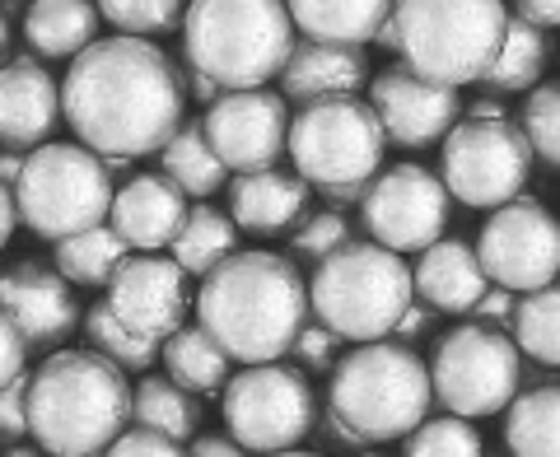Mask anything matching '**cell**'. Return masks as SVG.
<instances>
[{
  "mask_svg": "<svg viewBox=\"0 0 560 457\" xmlns=\"http://www.w3.org/2000/svg\"><path fill=\"white\" fill-rule=\"evenodd\" d=\"M168 253L187 276H210L224 257L238 253V224H234L230 210L201 201V206L187 210V224L178 228V238H173Z\"/></svg>",
  "mask_w": 560,
  "mask_h": 457,
  "instance_id": "30",
  "label": "cell"
},
{
  "mask_svg": "<svg viewBox=\"0 0 560 457\" xmlns=\"http://www.w3.org/2000/svg\"><path fill=\"white\" fill-rule=\"evenodd\" d=\"M57 271L70 280V285H84V290H103L113 285L117 267L131 257V243L117 234V228L103 220L94 228H84V234H70L57 243Z\"/></svg>",
  "mask_w": 560,
  "mask_h": 457,
  "instance_id": "27",
  "label": "cell"
},
{
  "mask_svg": "<svg viewBox=\"0 0 560 457\" xmlns=\"http://www.w3.org/2000/svg\"><path fill=\"white\" fill-rule=\"evenodd\" d=\"M308 183L300 173L280 168H257V173H234L230 178V215L243 234H285L294 220L308 210Z\"/></svg>",
  "mask_w": 560,
  "mask_h": 457,
  "instance_id": "22",
  "label": "cell"
},
{
  "mask_svg": "<svg viewBox=\"0 0 560 457\" xmlns=\"http://www.w3.org/2000/svg\"><path fill=\"white\" fill-rule=\"evenodd\" d=\"M364 80H370L364 47L304 38V43H294L285 70H280V94L290 103H313L331 94H360Z\"/></svg>",
  "mask_w": 560,
  "mask_h": 457,
  "instance_id": "21",
  "label": "cell"
},
{
  "mask_svg": "<svg viewBox=\"0 0 560 457\" xmlns=\"http://www.w3.org/2000/svg\"><path fill=\"white\" fill-rule=\"evenodd\" d=\"M308 313V280L294 257L261 248L224 257L197 290V318L234 364L285 360Z\"/></svg>",
  "mask_w": 560,
  "mask_h": 457,
  "instance_id": "2",
  "label": "cell"
},
{
  "mask_svg": "<svg viewBox=\"0 0 560 457\" xmlns=\"http://www.w3.org/2000/svg\"><path fill=\"white\" fill-rule=\"evenodd\" d=\"M337 345H341V337L327 323H304V331L290 345V360L300 364V368L323 374V368H337Z\"/></svg>",
  "mask_w": 560,
  "mask_h": 457,
  "instance_id": "39",
  "label": "cell"
},
{
  "mask_svg": "<svg viewBox=\"0 0 560 457\" xmlns=\"http://www.w3.org/2000/svg\"><path fill=\"white\" fill-rule=\"evenodd\" d=\"M514 308H518L514 290H504V285H490V290L477 298V308H471L467 318L490 323V327H504V323H514Z\"/></svg>",
  "mask_w": 560,
  "mask_h": 457,
  "instance_id": "43",
  "label": "cell"
},
{
  "mask_svg": "<svg viewBox=\"0 0 560 457\" xmlns=\"http://www.w3.org/2000/svg\"><path fill=\"white\" fill-rule=\"evenodd\" d=\"M350 238H355V234H350V220H341L337 210H318V215H304L300 224L290 228V257L294 261H313V267H318L323 257L346 248Z\"/></svg>",
  "mask_w": 560,
  "mask_h": 457,
  "instance_id": "38",
  "label": "cell"
},
{
  "mask_svg": "<svg viewBox=\"0 0 560 457\" xmlns=\"http://www.w3.org/2000/svg\"><path fill=\"white\" fill-rule=\"evenodd\" d=\"M434 383L430 364L411 345L364 341L331 368L327 407L337 411L364 444H393L407 438L430 415Z\"/></svg>",
  "mask_w": 560,
  "mask_h": 457,
  "instance_id": "5",
  "label": "cell"
},
{
  "mask_svg": "<svg viewBox=\"0 0 560 457\" xmlns=\"http://www.w3.org/2000/svg\"><path fill=\"white\" fill-rule=\"evenodd\" d=\"M285 5H290L294 28H300L304 38L364 47L393 20L397 0H285Z\"/></svg>",
  "mask_w": 560,
  "mask_h": 457,
  "instance_id": "24",
  "label": "cell"
},
{
  "mask_svg": "<svg viewBox=\"0 0 560 457\" xmlns=\"http://www.w3.org/2000/svg\"><path fill=\"white\" fill-rule=\"evenodd\" d=\"M28 434V374H20L14 383L0 388V438L14 444V438Z\"/></svg>",
  "mask_w": 560,
  "mask_h": 457,
  "instance_id": "41",
  "label": "cell"
},
{
  "mask_svg": "<svg viewBox=\"0 0 560 457\" xmlns=\"http://www.w3.org/2000/svg\"><path fill=\"white\" fill-rule=\"evenodd\" d=\"M416 298V276L383 243H355L318 261L308 280L313 318L327 323L341 341H383Z\"/></svg>",
  "mask_w": 560,
  "mask_h": 457,
  "instance_id": "7",
  "label": "cell"
},
{
  "mask_svg": "<svg viewBox=\"0 0 560 457\" xmlns=\"http://www.w3.org/2000/svg\"><path fill=\"white\" fill-rule=\"evenodd\" d=\"M523 136L547 168H560V80L533 84L523 98Z\"/></svg>",
  "mask_w": 560,
  "mask_h": 457,
  "instance_id": "37",
  "label": "cell"
},
{
  "mask_svg": "<svg viewBox=\"0 0 560 457\" xmlns=\"http://www.w3.org/2000/svg\"><path fill=\"white\" fill-rule=\"evenodd\" d=\"M401 61L440 84H481L504 47V0H397Z\"/></svg>",
  "mask_w": 560,
  "mask_h": 457,
  "instance_id": "8",
  "label": "cell"
},
{
  "mask_svg": "<svg viewBox=\"0 0 560 457\" xmlns=\"http://www.w3.org/2000/svg\"><path fill=\"white\" fill-rule=\"evenodd\" d=\"M103 457H191V453H183L178 438H168V434H160V430H145V425H136V430H121Z\"/></svg>",
  "mask_w": 560,
  "mask_h": 457,
  "instance_id": "40",
  "label": "cell"
},
{
  "mask_svg": "<svg viewBox=\"0 0 560 457\" xmlns=\"http://www.w3.org/2000/svg\"><path fill=\"white\" fill-rule=\"evenodd\" d=\"M108 304L121 323L150 341H168L183 327L187 308L197 304L187 290V271L173 257L160 253H140L127 257L108 285Z\"/></svg>",
  "mask_w": 560,
  "mask_h": 457,
  "instance_id": "17",
  "label": "cell"
},
{
  "mask_svg": "<svg viewBox=\"0 0 560 457\" xmlns=\"http://www.w3.org/2000/svg\"><path fill=\"white\" fill-rule=\"evenodd\" d=\"M191 0H98V14L117 33H136V38H160L183 24Z\"/></svg>",
  "mask_w": 560,
  "mask_h": 457,
  "instance_id": "36",
  "label": "cell"
},
{
  "mask_svg": "<svg viewBox=\"0 0 560 457\" xmlns=\"http://www.w3.org/2000/svg\"><path fill=\"white\" fill-rule=\"evenodd\" d=\"M5 43H10V20H5V10H0V51H5Z\"/></svg>",
  "mask_w": 560,
  "mask_h": 457,
  "instance_id": "53",
  "label": "cell"
},
{
  "mask_svg": "<svg viewBox=\"0 0 560 457\" xmlns=\"http://www.w3.org/2000/svg\"><path fill=\"white\" fill-rule=\"evenodd\" d=\"M61 117V90L38 57H14L0 66V145H47Z\"/></svg>",
  "mask_w": 560,
  "mask_h": 457,
  "instance_id": "19",
  "label": "cell"
},
{
  "mask_svg": "<svg viewBox=\"0 0 560 457\" xmlns=\"http://www.w3.org/2000/svg\"><path fill=\"white\" fill-rule=\"evenodd\" d=\"M547 57H551L547 33H541L537 24H528L523 14H510V28H504V47H500V57L490 61V70L481 75V84H486V90H495V94H523V90H533V84L541 80V70H547Z\"/></svg>",
  "mask_w": 560,
  "mask_h": 457,
  "instance_id": "31",
  "label": "cell"
},
{
  "mask_svg": "<svg viewBox=\"0 0 560 457\" xmlns=\"http://www.w3.org/2000/svg\"><path fill=\"white\" fill-rule=\"evenodd\" d=\"M510 331L523 355H533L547 368H560V285H541L533 294H523Z\"/></svg>",
  "mask_w": 560,
  "mask_h": 457,
  "instance_id": "33",
  "label": "cell"
},
{
  "mask_svg": "<svg viewBox=\"0 0 560 457\" xmlns=\"http://www.w3.org/2000/svg\"><path fill=\"white\" fill-rule=\"evenodd\" d=\"M84 337H90V350L108 355L121 368H150L154 360H160V341H150V337H140V331H131L113 313L108 298H98V304L84 313Z\"/></svg>",
  "mask_w": 560,
  "mask_h": 457,
  "instance_id": "34",
  "label": "cell"
},
{
  "mask_svg": "<svg viewBox=\"0 0 560 457\" xmlns=\"http://www.w3.org/2000/svg\"><path fill=\"white\" fill-rule=\"evenodd\" d=\"M160 164L168 178L197 201H206L210 191H220V187H230V168H224L215 145H210L206 121H183V127L168 136V145L160 150Z\"/></svg>",
  "mask_w": 560,
  "mask_h": 457,
  "instance_id": "28",
  "label": "cell"
},
{
  "mask_svg": "<svg viewBox=\"0 0 560 457\" xmlns=\"http://www.w3.org/2000/svg\"><path fill=\"white\" fill-rule=\"evenodd\" d=\"M388 131L374 103L360 94L313 98L290 117V160L294 173L327 201H360L378 178Z\"/></svg>",
  "mask_w": 560,
  "mask_h": 457,
  "instance_id": "6",
  "label": "cell"
},
{
  "mask_svg": "<svg viewBox=\"0 0 560 457\" xmlns=\"http://www.w3.org/2000/svg\"><path fill=\"white\" fill-rule=\"evenodd\" d=\"M477 257L490 276V285L514 294H533L556 285L560 276V220L537 201L495 206V215L481 224Z\"/></svg>",
  "mask_w": 560,
  "mask_h": 457,
  "instance_id": "14",
  "label": "cell"
},
{
  "mask_svg": "<svg viewBox=\"0 0 560 457\" xmlns=\"http://www.w3.org/2000/svg\"><path fill=\"white\" fill-rule=\"evenodd\" d=\"M14 224H20V206H14V187H10V183H0V248H5V243H10Z\"/></svg>",
  "mask_w": 560,
  "mask_h": 457,
  "instance_id": "49",
  "label": "cell"
},
{
  "mask_svg": "<svg viewBox=\"0 0 560 457\" xmlns=\"http://www.w3.org/2000/svg\"><path fill=\"white\" fill-rule=\"evenodd\" d=\"M24 160H28V154H20V150H0V183H20V173H24Z\"/></svg>",
  "mask_w": 560,
  "mask_h": 457,
  "instance_id": "50",
  "label": "cell"
},
{
  "mask_svg": "<svg viewBox=\"0 0 560 457\" xmlns=\"http://www.w3.org/2000/svg\"><path fill=\"white\" fill-rule=\"evenodd\" d=\"M187 191L168 178V173H140L113 197L108 224L136 253H160L173 248L178 228L187 224Z\"/></svg>",
  "mask_w": 560,
  "mask_h": 457,
  "instance_id": "20",
  "label": "cell"
},
{
  "mask_svg": "<svg viewBox=\"0 0 560 457\" xmlns=\"http://www.w3.org/2000/svg\"><path fill=\"white\" fill-rule=\"evenodd\" d=\"M267 457H318V453H304V448H285V453H267Z\"/></svg>",
  "mask_w": 560,
  "mask_h": 457,
  "instance_id": "54",
  "label": "cell"
},
{
  "mask_svg": "<svg viewBox=\"0 0 560 457\" xmlns=\"http://www.w3.org/2000/svg\"><path fill=\"white\" fill-rule=\"evenodd\" d=\"M113 173L103 154L90 145H33L24 173L14 183V206L20 220L47 243L84 234L113 215Z\"/></svg>",
  "mask_w": 560,
  "mask_h": 457,
  "instance_id": "9",
  "label": "cell"
},
{
  "mask_svg": "<svg viewBox=\"0 0 560 457\" xmlns=\"http://www.w3.org/2000/svg\"><path fill=\"white\" fill-rule=\"evenodd\" d=\"M5 457H38V444H14Z\"/></svg>",
  "mask_w": 560,
  "mask_h": 457,
  "instance_id": "52",
  "label": "cell"
},
{
  "mask_svg": "<svg viewBox=\"0 0 560 457\" xmlns=\"http://www.w3.org/2000/svg\"><path fill=\"white\" fill-rule=\"evenodd\" d=\"M285 94L271 90H230L206 108V136L230 173L276 168L290 154V108Z\"/></svg>",
  "mask_w": 560,
  "mask_h": 457,
  "instance_id": "15",
  "label": "cell"
},
{
  "mask_svg": "<svg viewBox=\"0 0 560 457\" xmlns=\"http://www.w3.org/2000/svg\"><path fill=\"white\" fill-rule=\"evenodd\" d=\"M448 187L420 164H393L364 187L360 224L393 253H425L448 228Z\"/></svg>",
  "mask_w": 560,
  "mask_h": 457,
  "instance_id": "13",
  "label": "cell"
},
{
  "mask_svg": "<svg viewBox=\"0 0 560 457\" xmlns=\"http://www.w3.org/2000/svg\"><path fill=\"white\" fill-rule=\"evenodd\" d=\"M300 28L285 0H191L183 14V61L220 90H261L280 80Z\"/></svg>",
  "mask_w": 560,
  "mask_h": 457,
  "instance_id": "4",
  "label": "cell"
},
{
  "mask_svg": "<svg viewBox=\"0 0 560 457\" xmlns=\"http://www.w3.org/2000/svg\"><path fill=\"white\" fill-rule=\"evenodd\" d=\"M370 103H374L388 140L401 150H425L434 140H444L453 127H458V113H463L453 84L420 75V70H411L407 61L378 70L374 84H370Z\"/></svg>",
  "mask_w": 560,
  "mask_h": 457,
  "instance_id": "16",
  "label": "cell"
},
{
  "mask_svg": "<svg viewBox=\"0 0 560 457\" xmlns=\"http://www.w3.org/2000/svg\"><path fill=\"white\" fill-rule=\"evenodd\" d=\"M440 178L453 201L471 210L510 206L533 173V145L510 117H467L444 136Z\"/></svg>",
  "mask_w": 560,
  "mask_h": 457,
  "instance_id": "12",
  "label": "cell"
},
{
  "mask_svg": "<svg viewBox=\"0 0 560 457\" xmlns=\"http://www.w3.org/2000/svg\"><path fill=\"white\" fill-rule=\"evenodd\" d=\"M504 448L510 457H560V383L518 392L504 407Z\"/></svg>",
  "mask_w": 560,
  "mask_h": 457,
  "instance_id": "26",
  "label": "cell"
},
{
  "mask_svg": "<svg viewBox=\"0 0 560 457\" xmlns=\"http://www.w3.org/2000/svg\"><path fill=\"white\" fill-rule=\"evenodd\" d=\"M224 425L248 453H285L318 425V397L300 364H243L224 383Z\"/></svg>",
  "mask_w": 560,
  "mask_h": 457,
  "instance_id": "11",
  "label": "cell"
},
{
  "mask_svg": "<svg viewBox=\"0 0 560 457\" xmlns=\"http://www.w3.org/2000/svg\"><path fill=\"white\" fill-rule=\"evenodd\" d=\"M178 70H183V84H187V90H191V98H201V103H206V108H210V103H215L220 94H230V90H220V80H210V75H206V70H197V66H187V61H183Z\"/></svg>",
  "mask_w": 560,
  "mask_h": 457,
  "instance_id": "47",
  "label": "cell"
},
{
  "mask_svg": "<svg viewBox=\"0 0 560 457\" xmlns=\"http://www.w3.org/2000/svg\"><path fill=\"white\" fill-rule=\"evenodd\" d=\"M514 14L537 28H560V0H514Z\"/></svg>",
  "mask_w": 560,
  "mask_h": 457,
  "instance_id": "46",
  "label": "cell"
},
{
  "mask_svg": "<svg viewBox=\"0 0 560 457\" xmlns=\"http://www.w3.org/2000/svg\"><path fill=\"white\" fill-rule=\"evenodd\" d=\"M374 43H378V47H388V51H401V28H397V20H388V24H383Z\"/></svg>",
  "mask_w": 560,
  "mask_h": 457,
  "instance_id": "51",
  "label": "cell"
},
{
  "mask_svg": "<svg viewBox=\"0 0 560 457\" xmlns=\"http://www.w3.org/2000/svg\"><path fill=\"white\" fill-rule=\"evenodd\" d=\"M430 383H434V401L444 411L467 420L495 415L518 397L523 350L504 327L471 318L440 337L430 355Z\"/></svg>",
  "mask_w": 560,
  "mask_h": 457,
  "instance_id": "10",
  "label": "cell"
},
{
  "mask_svg": "<svg viewBox=\"0 0 560 457\" xmlns=\"http://www.w3.org/2000/svg\"><path fill=\"white\" fill-rule=\"evenodd\" d=\"M401 457H481V434L467 415H425L420 425L407 434Z\"/></svg>",
  "mask_w": 560,
  "mask_h": 457,
  "instance_id": "35",
  "label": "cell"
},
{
  "mask_svg": "<svg viewBox=\"0 0 560 457\" xmlns=\"http://www.w3.org/2000/svg\"><path fill=\"white\" fill-rule=\"evenodd\" d=\"M0 5H5V0H0Z\"/></svg>",
  "mask_w": 560,
  "mask_h": 457,
  "instance_id": "55",
  "label": "cell"
},
{
  "mask_svg": "<svg viewBox=\"0 0 560 457\" xmlns=\"http://www.w3.org/2000/svg\"><path fill=\"white\" fill-rule=\"evenodd\" d=\"M318 430H323V444H331V448H364V438H360L355 430H350L346 420H341L337 411H331V407L318 415Z\"/></svg>",
  "mask_w": 560,
  "mask_h": 457,
  "instance_id": "45",
  "label": "cell"
},
{
  "mask_svg": "<svg viewBox=\"0 0 560 457\" xmlns=\"http://www.w3.org/2000/svg\"><path fill=\"white\" fill-rule=\"evenodd\" d=\"M0 308L24 331L28 350H57L66 337H75L80 308L70 294V280L43 261H20L0 276Z\"/></svg>",
  "mask_w": 560,
  "mask_h": 457,
  "instance_id": "18",
  "label": "cell"
},
{
  "mask_svg": "<svg viewBox=\"0 0 560 457\" xmlns=\"http://www.w3.org/2000/svg\"><path fill=\"white\" fill-rule=\"evenodd\" d=\"M191 457H248V448L234 444V438H220V434H206L191 444Z\"/></svg>",
  "mask_w": 560,
  "mask_h": 457,
  "instance_id": "48",
  "label": "cell"
},
{
  "mask_svg": "<svg viewBox=\"0 0 560 457\" xmlns=\"http://www.w3.org/2000/svg\"><path fill=\"white\" fill-rule=\"evenodd\" d=\"M131 420L183 444V438L197 434L201 407H197V392H187L183 383H173V378H140L136 392H131Z\"/></svg>",
  "mask_w": 560,
  "mask_h": 457,
  "instance_id": "32",
  "label": "cell"
},
{
  "mask_svg": "<svg viewBox=\"0 0 560 457\" xmlns=\"http://www.w3.org/2000/svg\"><path fill=\"white\" fill-rule=\"evenodd\" d=\"M230 355L224 345L210 337V331L197 323V327H178L173 337L164 341V368L173 383H183L187 392L197 397H210V392H224L230 383Z\"/></svg>",
  "mask_w": 560,
  "mask_h": 457,
  "instance_id": "29",
  "label": "cell"
},
{
  "mask_svg": "<svg viewBox=\"0 0 560 457\" xmlns=\"http://www.w3.org/2000/svg\"><path fill=\"white\" fill-rule=\"evenodd\" d=\"M24 360H28V341H24V331L14 327V318L5 308H0V388L5 383H14L24 374Z\"/></svg>",
  "mask_w": 560,
  "mask_h": 457,
  "instance_id": "42",
  "label": "cell"
},
{
  "mask_svg": "<svg viewBox=\"0 0 560 457\" xmlns=\"http://www.w3.org/2000/svg\"><path fill=\"white\" fill-rule=\"evenodd\" d=\"M411 276H416V298H425L434 313H471L477 298L490 290V276L477 248H467L458 238L430 243Z\"/></svg>",
  "mask_w": 560,
  "mask_h": 457,
  "instance_id": "23",
  "label": "cell"
},
{
  "mask_svg": "<svg viewBox=\"0 0 560 457\" xmlns=\"http://www.w3.org/2000/svg\"><path fill=\"white\" fill-rule=\"evenodd\" d=\"M430 323H434V308L425 304V298H411V308L397 318V327H393V337L401 341V345H411V341H420L430 331Z\"/></svg>",
  "mask_w": 560,
  "mask_h": 457,
  "instance_id": "44",
  "label": "cell"
},
{
  "mask_svg": "<svg viewBox=\"0 0 560 457\" xmlns=\"http://www.w3.org/2000/svg\"><path fill=\"white\" fill-rule=\"evenodd\" d=\"M183 108L187 84L178 61L136 33L94 38L80 57H70L61 80V113L75 140L121 160L164 150L183 127Z\"/></svg>",
  "mask_w": 560,
  "mask_h": 457,
  "instance_id": "1",
  "label": "cell"
},
{
  "mask_svg": "<svg viewBox=\"0 0 560 457\" xmlns=\"http://www.w3.org/2000/svg\"><path fill=\"white\" fill-rule=\"evenodd\" d=\"M131 420V383L98 350H51L28 374V434L51 457H98Z\"/></svg>",
  "mask_w": 560,
  "mask_h": 457,
  "instance_id": "3",
  "label": "cell"
},
{
  "mask_svg": "<svg viewBox=\"0 0 560 457\" xmlns=\"http://www.w3.org/2000/svg\"><path fill=\"white\" fill-rule=\"evenodd\" d=\"M98 0H28L24 10V38L38 57L66 61L80 57L98 33Z\"/></svg>",
  "mask_w": 560,
  "mask_h": 457,
  "instance_id": "25",
  "label": "cell"
}]
</instances>
